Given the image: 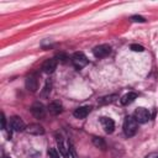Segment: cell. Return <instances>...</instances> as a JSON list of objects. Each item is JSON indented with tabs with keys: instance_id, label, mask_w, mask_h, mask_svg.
Wrapping results in <instances>:
<instances>
[{
	"instance_id": "obj_1",
	"label": "cell",
	"mask_w": 158,
	"mask_h": 158,
	"mask_svg": "<svg viewBox=\"0 0 158 158\" xmlns=\"http://www.w3.org/2000/svg\"><path fill=\"white\" fill-rule=\"evenodd\" d=\"M138 130V122L133 116H127L123 121V132L127 137H132L136 135Z\"/></svg>"
},
{
	"instance_id": "obj_2",
	"label": "cell",
	"mask_w": 158,
	"mask_h": 158,
	"mask_svg": "<svg viewBox=\"0 0 158 158\" xmlns=\"http://www.w3.org/2000/svg\"><path fill=\"white\" fill-rule=\"evenodd\" d=\"M70 59H72V64H73L77 69H83V68L89 63L88 58H86L85 54L81 53V52H75V53L72 56Z\"/></svg>"
},
{
	"instance_id": "obj_3",
	"label": "cell",
	"mask_w": 158,
	"mask_h": 158,
	"mask_svg": "<svg viewBox=\"0 0 158 158\" xmlns=\"http://www.w3.org/2000/svg\"><path fill=\"white\" fill-rule=\"evenodd\" d=\"M133 117L136 118V121L138 123H146L147 121H149L151 118V114L147 109L144 107H137L133 112Z\"/></svg>"
},
{
	"instance_id": "obj_4",
	"label": "cell",
	"mask_w": 158,
	"mask_h": 158,
	"mask_svg": "<svg viewBox=\"0 0 158 158\" xmlns=\"http://www.w3.org/2000/svg\"><path fill=\"white\" fill-rule=\"evenodd\" d=\"M110 52H111V47L110 44H106V43L99 44L93 49V54L95 58H105L106 56L110 54Z\"/></svg>"
},
{
	"instance_id": "obj_5",
	"label": "cell",
	"mask_w": 158,
	"mask_h": 158,
	"mask_svg": "<svg viewBox=\"0 0 158 158\" xmlns=\"http://www.w3.org/2000/svg\"><path fill=\"white\" fill-rule=\"evenodd\" d=\"M10 126H11V128L14 130V131H16V132H21V131H26V125H25V122L22 121V118L21 117H19V116H12V117H10Z\"/></svg>"
},
{
	"instance_id": "obj_6",
	"label": "cell",
	"mask_w": 158,
	"mask_h": 158,
	"mask_svg": "<svg viewBox=\"0 0 158 158\" xmlns=\"http://www.w3.org/2000/svg\"><path fill=\"white\" fill-rule=\"evenodd\" d=\"M31 112L36 118H43L46 115V109L42 102H33L31 106Z\"/></svg>"
},
{
	"instance_id": "obj_7",
	"label": "cell",
	"mask_w": 158,
	"mask_h": 158,
	"mask_svg": "<svg viewBox=\"0 0 158 158\" xmlns=\"http://www.w3.org/2000/svg\"><path fill=\"white\" fill-rule=\"evenodd\" d=\"M100 123L106 133H112L115 130V122L110 117H100Z\"/></svg>"
},
{
	"instance_id": "obj_8",
	"label": "cell",
	"mask_w": 158,
	"mask_h": 158,
	"mask_svg": "<svg viewBox=\"0 0 158 158\" xmlns=\"http://www.w3.org/2000/svg\"><path fill=\"white\" fill-rule=\"evenodd\" d=\"M57 68V59L56 58H51V59H47L43 64H42V70L46 73V74H52Z\"/></svg>"
},
{
	"instance_id": "obj_9",
	"label": "cell",
	"mask_w": 158,
	"mask_h": 158,
	"mask_svg": "<svg viewBox=\"0 0 158 158\" xmlns=\"http://www.w3.org/2000/svg\"><path fill=\"white\" fill-rule=\"evenodd\" d=\"M25 84H26L27 90H30V91H32V93H35V91L38 89V80H37V77L33 75V74H31V75H28V77L26 78Z\"/></svg>"
},
{
	"instance_id": "obj_10",
	"label": "cell",
	"mask_w": 158,
	"mask_h": 158,
	"mask_svg": "<svg viewBox=\"0 0 158 158\" xmlns=\"http://www.w3.org/2000/svg\"><path fill=\"white\" fill-rule=\"evenodd\" d=\"M26 132L30 135H35V136H40L44 133V128L43 126H41L40 123H31L26 127Z\"/></svg>"
},
{
	"instance_id": "obj_11",
	"label": "cell",
	"mask_w": 158,
	"mask_h": 158,
	"mask_svg": "<svg viewBox=\"0 0 158 158\" xmlns=\"http://www.w3.org/2000/svg\"><path fill=\"white\" fill-rule=\"evenodd\" d=\"M47 110H48L49 114H52V115H58V114L62 112L63 105H62V102H60L59 100H54V101H52V102L48 104Z\"/></svg>"
},
{
	"instance_id": "obj_12",
	"label": "cell",
	"mask_w": 158,
	"mask_h": 158,
	"mask_svg": "<svg viewBox=\"0 0 158 158\" xmlns=\"http://www.w3.org/2000/svg\"><path fill=\"white\" fill-rule=\"evenodd\" d=\"M90 111H91V106H80V107H77L74 110L73 115L77 118H85Z\"/></svg>"
},
{
	"instance_id": "obj_13",
	"label": "cell",
	"mask_w": 158,
	"mask_h": 158,
	"mask_svg": "<svg viewBox=\"0 0 158 158\" xmlns=\"http://www.w3.org/2000/svg\"><path fill=\"white\" fill-rule=\"evenodd\" d=\"M137 99V94L136 93H127V94H125L121 99H120V102L122 104V105H128V104H131V102H133L135 100Z\"/></svg>"
},
{
	"instance_id": "obj_14",
	"label": "cell",
	"mask_w": 158,
	"mask_h": 158,
	"mask_svg": "<svg viewBox=\"0 0 158 158\" xmlns=\"http://www.w3.org/2000/svg\"><path fill=\"white\" fill-rule=\"evenodd\" d=\"M57 144H58V148H59V153H60L64 158H68V157H69V154H68V148H65L62 137H57Z\"/></svg>"
},
{
	"instance_id": "obj_15",
	"label": "cell",
	"mask_w": 158,
	"mask_h": 158,
	"mask_svg": "<svg viewBox=\"0 0 158 158\" xmlns=\"http://www.w3.org/2000/svg\"><path fill=\"white\" fill-rule=\"evenodd\" d=\"M93 143H94L95 147H98L100 149H105L106 148V142L101 137H93Z\"/></svg>"
},
{
	"instance_id": "obj_16",
	"label": "cell",
	"mask_w": 158,
	"mask_h": 158,
	"mask_svg": "<svg viewBox=\"0 0 158 158\" xmlns=\"http://www.w3.org/2000/svg\"><path fill=\"white\" fill-rule=\"evenodd\" d=\"M116 99H117V95H109V96L101 98V99L99 100V102H100V104H111V102H114Z\"/></svg>"
},
{
	"instance_id": "obj_17",
	"label": "cell",
	"mask_w": 158,
	"mask_h": 158,
	"mask_svg": "<svg viewBox=\"0 0 158 158\" xmlns=\"http://www.w3.org/2000/svg\"><path fill=\"white\" fill-rule=\"evenodd\" d=\"M48 157L49 158H59V154H58V152H57V149L56 148H48Z\"/></svg>"
},
{
	"instance_id": "obj_18",
	"label": "cell",
	"mask_w": 158,
	"mask_h": 158,
	"mask_svg": "<svg viewBox=\"0 0 158 158\" xmlns=\"http://www.w3.org/2000/svg\"><path fill=\"white\" fill-rule=\"evenodd\" d=\"M131 49H132L133 52H143V51H144L143 46H141V44H136V43L131 44Z\"/></svg>"
},
{
	"instance_id": "obj_19",
	"label": "cell",
	"mask_w": 158,
	"mask_h": 158,
	"mask_svg": "<svg viewBox=\"0 0 158 158\" xmlns=\"http://www.w3.org/2000/svg\"><path fill=\"white\" fill-rule=\"evenodd\" d=\"M131 21H133V22H146V19H144V17H142V16L135 15V16H132V17H131Z\"/></svg>"
},
{
	"instance_id": "obj_20",
	"label": "cell",
	"mask_w": 158,
	"mask_h": 158,
	"mask_svg": "<svg viewBox=\"0 0 158 158\" xmlns=\"http://www.w3.org/2000/svg\"><path fill=\"white\" fill-rule=\"evenodd\" d=\"M69 152L72 153V157L73 158H78V156H77V152H75V148H74V146H73V143L72 142H69Z\"/></svg>"
},
{
	"instance_id": "obj_21",
	"label": "cell",
	"mask_w": 158,
	"mask_h": 158,
	"mask_svg": "<svg viewBox=\"0 0 158 158\" xmlns=\"http://www.w3.org/2000/svg\"><path fill=\"white\" fill-rule=\"evenodd\" d=\"M49 91H51V81H49V80H47L46 86H44V90H43V95H47Z\"/></svg>"
},
{
	"instance_id": "obj_22",
	"label": "cell",
	"mask_w": 158,
	"mask_h": 158,
	"mask_svg": "<svg viewBox=\"0 0 158 158\" xmlns=\"http://www.w3.org/2000/svg\"><path fill=\"white\" fill-rule=\"evenodd\" d=\"M5 127H6V118H5V115L1 114V128L5 130Z\"/></svg>"
},
{
	"instance_id": "obj_23",
	"label": "cell",
	"mask_w": 158,
	"mask_h": 158,
	"mask_svg": "<svg viewBox=\"0 0 158 158\" xmlns=\"http://www.w3.org/2000/svg\"><path fill=\"white\" fill-rule=\"evenodd\" d=\"M146 158H158V153L157 152H153V153H149Z\"/></svg>"
}]
</instances>
